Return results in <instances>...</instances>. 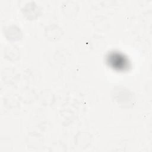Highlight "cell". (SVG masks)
Masks as SVG:
<instances>
[{
	"label": "cell",
	"instance_id": "obj_1",
	"mask_svg": "<svg viewBox=\"0 0 152 152\" xmlns=\"http://www.w3.org/2000/svg\"><path fill=\"white\" fill-rule=\"evenodd\" d=\"M5 36L9 40L17 41L22 38V33L16 26H10L5 29Z\"/></svg>",
	"mask_w": 152,
	"mask_h": 152
},
{
	"label": "cell",
	"instance_id": "obj_2",
	"mask_svg": "<svg viewBox=\"0 0 152 152\" xmlns=\"http://www.w3.org/2000/svg\"><path fill=\"white\" fill-rule=\"evenodd\" d=\"M23 13L28 19L34 20L39 16V8L34 2L29 3L24 7Z\"/></svg>",
	"mask_w": 152,
	"mask_h": 152
},
{
	"label": "cell",
	"instance_id": "obj_3",
	"mask_svg": "<svg viewBox=\"0 0 152 152\" xmlns=\"http://www.w3.org/2000/svg\"><path fill=\"white\" fill-rule=\"evenodd\" d=\"M45 34L49 39L55 40L59 39L61 37L62 33L60 28H59L56 25L52 24L48 26L46 28Z\"/></svg>",
	"mask_w": 152,
	"mask_h": 152
},
{
	"label": "cell",
	"instance_id": "obj_4",
	"mask_svg": "<svg viewBox=\"0 0 152 152\" xmlns=\"http://www.w3.org/2000/svg\"><path fill=\"white\" fill-rule=\"evenodd\" d=\"M5 57L8 60L15 61L20 58V51L14 46L6 47L4 51Z\"/></svg>",
	"mask_w": 152,
	"mask_h": 152
},
{
	"label": "cell",
	"instance_id": "obj_5",
	"mask_svg": "<svg viewBox=\"0 0 152 152\" xmlns=\"http://www.w3.org/2000/svg\"><path fill=\"white\" fill-rule=\"evenodd\" d=\"M4 75L2 77L4 78V81L8 84H15L18 80V74L13 69H5L4 71Z\"/></svg>",
	"mask_w": 152,
	"mask_h": 152
},
{
	"label": "cell",
	"instance_id": "obj_6",
	"mask_svg": "<svg viewBox=\"0 0 152 152\" xmlns=\"http://www.w3.org/2000/svg\"><path fill=\"white\" fill-rule=\"evenodd\" d=\"M39 100L44 105H49L53 103L54 100V95L52 91L48 90H43L40 92L38 96Z\"/></svg>",
	"mask_w": 152,
	"mask_h": 152
},
{
	"label": "cell",
	"instance_id": "obj_7",
	"mask_svg": "<svg viewBox=\"0 0 152 152\" xmlns=\"http://www.w3.org/2000/svg\"><path fill=\"white\" fill-rule=\"evenodd\" d=\"M21 99L25 103H30L34 100L36 94L35 92L30 88H24L20 94Z\"/></svg>",
	"mask_w": 152,
	"mask_h": 152
},
{
	"label": "cell",
	"instance_id": "obj_8",
	"mask_svg": "<svg viewBox=\"0 0 152 152\" xmlns=\"http://www.w3.org/2000/svg\"><path fill=\"white\" fill-rule=\"evenodd\" d=\"M28 141H27V144L28 146H30L33 142L34 143L32 144L30 148H37L39 147L42 144L43 142V139L42 137H40L38 134H33L32 135H29L28 137H27Z\"/></svg>",
	"mask_w": 152,
	"mask_h": 152
}]
</instances>
